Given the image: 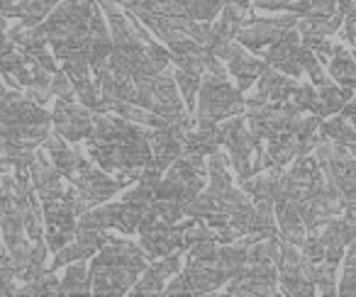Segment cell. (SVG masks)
I'll use <instances>...</instances> for the list:
<instances>
[{
	"label": "cell",
	"mask_w": 356,
	"mask_h": 297,
	"mask_svg": "<svg viewBox=\"0 0 356 297\" xmlns=\"http://www.w3.org/2000/svg\"><path fill=\"white\" fill-rule=\"evenodd\" d=\"M6 8H13V0H3V10H6Z\"/></svg>",
	"instance_id": "obj_18"
},
{
	"label": "cell",
	"mask_w": 356,
	"mask_h": 297,
	"mask_svg": "<svg viewBox=\"0 0 356 297\" xmlns=\"http://www.w3.org/2000/svg\"><path fill=\"white\" fill-rule=\"evenodd\" d=\"M168 278H171V273H168L166 268H163V263L159 261L144 271V278L132 287V292L134 295H159V292L166 290L163 282H166Z\"/></svg>",
	"instance_id": "obj_5"
},
{
	"label": "cell",
	"mask_w": 356,
	"mask_h": 297,
	"mask_svg": "<svg viewBox=\"0 0 356 297\" xmlns=\"http://www.w3.org/2000/svg\"><path fill=\"white\" fill-rule=\"evenodd\" d=\"M266 61H259V59H249V56H237V59L229 61V74L237 78V88L242 93H247L249 88L254 85V80L261 78V74L266 71Z\"/></svg>",
	"instance_id": "obj_3"
},
{
	"label": "cell",
	"mask_w": 356,
	"mask_h": 297,
	"mask_svg": "<svg viewBox=\"0 0 356 297\" xmlns=\"http://www.w3.org/2000/svg\"><path fill=\"white\" fill-rule=\"evenodd\" d=\"M74 185L79 188V193L83 195V198H88L93 205L113 198V195L122 188V183H120L118 178H108L105 171H93V169L76 176Z\"/></svg>",
	"instance_id": "obj_2"
},
{
	"label": "cell",
	"mask_w": 356,
	"mask_h": 297,
	"mask_svg": "<svg viewBox=\"0 0 356 297\" xmlns=\"http://www.w3.org/2000/svg\"><path fill=\"white\" fill-rule=\"evenodd\" d=\"M227 0H188V15L193 20L210 22L218 12L225 10Z\"/></svg>",
	"instance_id": "obj_9"
},
{
	"label": "cell",
	"mask_w": 356,
	"mask_h": 297,
	"mask_svg": "<svg viewBox=\"0 0 356 297\" xmlns=\"http://www.w3.org/2000/svg\"><path fill=\"white\" fill-rule=\"evenodd\" d=\"M51 117H54L56 134H61L69 142H79V139L90 137L93 132V117H90L88 108H81L71 100H56Z\"/></svg>",
	"instance_id": "obj_1"
},
{
	"label": "cell",
	"mask_w": 356,
	"mask_h": 297,
	"mask_svg": "<svg viewBox=\"0 0 356 297\" xmlns=\"http://www.w3.org/2000/svg\"><path fill=\"white\" fill-rule=\"evenodd\" d=\"M64 295H74V292H93V280H90V273L83 263H76L66 271L64 275Z\"/></svg>",
	"instance_id": "obj_7"
},
{
	"label": "cell",
	"mask_w": 356,
	"mask_h": 297,
	"mask_svg": "<svg viewBox=\"0 0 356 297\" xmlns=\"http://www.w3.org/2000/svg\"><path fill=\"white\" fill-rule=\"evenodd\" d=\"M176 83H178V88H181V93H184L188 112L195 114V95H198L200 85H203V78H200V76H193V74H186V71L178 69L176 71Z\"/></svg>",
	"instance_id": "obj_8"
},
{
	"label": "cell",
	"mask_w": 356,
	"mask_h": 297,
	"mask_svg": "<svg viewBox=\"0 0 356 297\" xmlns=\"http://www.w3.org/2000/svg\"><path fill=\"white\" fill-rule=\"evenodd\" d=\"M330 74L332 78L339 85H349V88H356V59L354 54H339L330 61Z\"/></svg>",
	"instance_id": "obj_6"
},
{
	"label": "cell",
	"mask_w": 356,
	"mask_h": 297,
	"mask_svg": "<svg viewBox=\"0 0 356 297\" xmlns=\"http://www.w3.org/2000/svg\"><path fill=\"white\" fill-rule=\"evenodd\" d=\"M341 117H346V119H349V117L354 119L356 117V95L344 105V110H341Z\"/></svg>",
	"instance_id": "obj_16"
},
{
	"label": "cell",
	"mask_w": 356,
	"mask_h": 297,
	"mask_svg": "<svg viewBox=\"0 0 356 297\" xmlns=\"http://www.w3.org/2000/svg\"><path fill=\"white\" fill-rule=\"evenodd\" d=\"M51 90H54L56 98L71 100V103H74V98L79 95V93H76L74 80H71V76L66 74V71H59V74H54V80H51Z\"/></svg>",
	"instance_id": "obj_11"
},
{
	"label": "cell",
	"mask_w": 356,
	"mask_h": 297,
	"mask_svg": "<svg viewBox=\"0 0 356 297\" xmlns=\"http://www.w3.org/2000/svg\"><path fill=\"white\" fill-rule=\"evenodd\" d=\"M44 148H47V154L51 156V161H54V166L59 169V173L64 176V178H74L76 176V154L64 144V137H61V134L49 137L44 142Z\"/></svg>",
	"instance_id": "obj_4"
},
{
	"label": "cell",
	"mask_w": 356,
	"mask_h": 297,
	"mask_svg": "<svg viewBox=\"0 0 356 297\" xmlns=\"http://www.w3.org/2000/svg\"><path fill=\"white\" fill-rule=\"evenodd\" d=\"M354 129H356V117H354Z\"/></svg>",
	"instance_id": "obj_19"
},
{
	"label": "cell",
	"mask_w": 356,
	"mask_h": 297,
	"mask_svg": "<svg viewBox=\"0 0 356 297\" xmlns=\"http://www.w3.org/2000/svg\"><path fill=\"white\" fill-rule=\"evenodd\" d=\"M354 6H356V0H337V10H339L344 17H346V12H349Z\"/></svg>",
	"instance_id": "obj_17"
},
{
	"label": "cell",
	"mask_w": 356,
	"mask_h": 297,
	"mask_svg": "<svg viewBox=\"0 0 356 297\" xmlns=\"http://www.w3.org/2000/svg\"><path fill=\"white\" fill-rule=\"evenodd\" d=\"M166 295H176V292H191V287H188V280H186V275L181 273L178 278H173V280H168V285H166Z\"/></svg>",
	"instance_id": "obj_15"
},
{
	"label": "cell",
	"mask_w": 356,
	"mask_h": 297,
	"mask_svg": "<svg viewBox=\"0 0 356 297\" xmlns=\"http://www.w3.org/2000/svg\"><path fill=\"white\" fill-rule=\"evenodd\" d=\"M310 3H312V12H310V15H320V17L334 15L337 0H310Z\"/></svg>",
	"instance_id": "obj_14"
},
{
	"label": "cell",
	"mask_w": 356,
	"mask_h": 297,
	"mask_svg": "<svg viewBox=\"0 0 356 297\" xmlns=\"http://www.w3.org/2000/svg\"><path fill=\"white\" fill-rule=\"evenodd\" d=\"M300 64H302V69L307 71V76L312 78V83L315 85H327L330 80H327V76L322 74V66L317 64V56L312 54V49H307V46H302L300 49Z\"/></svg>",
	"instance_id": "obj_10"
},
{
	"label": "cell",
	"mask_w": 356,
	"mask_h": 297,
	"mask_svg": "<svg viewBox=\"0 0 356 297\" xmlns=\"http://www.w3.org/2000/svg\"><path fill=\"white\" fill-rule=\"evenodd\" d=\"M339 295H356V266L354 263H346L344 278H341Z\"/></svg>",
	"instance_id": "obj_13"
},
{
	"label": "cell",
	"mask_w": 356,
	"mask_h": 297,
	"mask_svg": "<svg viewBox=\"0 0 356 297\" xmlns=\"http://www.w3.org/2000/svg\"><path fill=\"white\" fill-rule=\"evenodd\" d=\"M22 219H25V232L32 241H40L42 239V224H40V212H37V205H32L30 210L22 212Z\"/></svg>",
	"instance_id": "obj_12"
}]
</instances>
